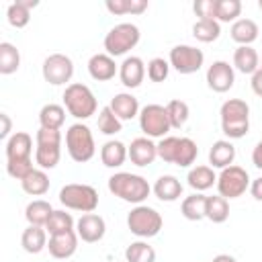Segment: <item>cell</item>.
<instances>
[{
    "instance_id": "816d5d0a",
    "label": "cell",
    "mask_w": 262,
    "mask_h": 262,
    "mask_svg": "<svg viewBox=\"0 0 262 262\" xmlns=\"http://www.w3.org/2000/svg\"><path fill=\"white\" fill-rule=\"evenodd\" d=\"M260 70H262V59H260Z\"/></svg>"
},
{
    "instance_id": "d6a6232c",
    "label": "cell",
    "mask_w": 262,
    "mask_h": 262,
    "mask_svg": "<svg viewBox=\"0 0 262 262\" xmlns=\"http://www.w3.org/2000/svg\"><path fill=\"white\" fill-rule=\"evenodd\" d=\"M20 68V53L16 49V45L2 41L0 43V74L2 76H10Z\"/></svg>"
},
{
    "instance_id": "f546056e",
    "label": "cell",
    "mask_w": 262,
    "mask_h": 262,
    "mask_svg": "<svg viewBox=\"0 0 262 262\" xmlns=\"http://www.w3.org/2000/svg\"><path fill=\"white\" fill-rule=\"evenodd\" d=\"M66 123V106L61 104H55V102H49V104H43L41 111H39V125L43 129H61V125Z\"/></svg>"
},
{
    "instance_id": "7bdbcfd3",
    "label": "cell",
    "mask_w": 262,
    "mask_h": 262,
    "mask_svg": "<svg viewBox=\"0 0 262 262\" xmlns=\"http://www.w3.org/2000/svg\"><path fill=\"white\" fill-rule=\"evenodd\" d=\"M145 72H147V78L151 82H164L170 74V61L164 59V57H154V59L147 61Z\"/></svg>"
},
{
    "instance_id": "cb8c5ba5",
    "label": "cell",
    "mask_w": 262,
    "mask_h": 262,
    "mask_svg": "<svg viewBox=\"0 0 262 262\" xmlns=\"http://www.w3.org/2000/svg\"><path fill=\"white\" fill-rule=\"evenodd\" d=\"M127 158H129V149L119 139H108L100 147V162L106 168H121Z\"/></svg>"
},
{
    "instance_id": "e575fe53",
    "label": "cell",
    "mask_w": 262,
    "mask_h": 262,
    "mask_svg": "<svg viewBox=\"0 0 262 262\" xmlns=\"http://www.w3.org/2000/svg\"><path fill=\"white\" fill-rule=\"evenodd\" d=\"M229 217V201L223 199L221 194L215 196H207V205H205V219L213 221V223H223Z\"/></svg>"
},
{
    "instance_id": "30bf717a",
    "label": "cell",
    "mask_w": 262,
    "mask_h": 262,
    "mask_svg": "<svg viewBox=\"0 0 262 262\" xmlns=\"http://www.w3.org/2000/svg\"><path fill=\"white\" fill-rule=\"evenodd\" d=\"M139 129L149 139H162L170 133V119L166 106L162 104H145L139 111Z\"/></svg>"
},
{
    "instance_id": "4fadbf2b",
    "label": "cell",
    "mask_w": 262,
    "mask_h": 262,
    "mask_svg": "<svg viewBox=\"0 0 262 262\" xmlns=\"http://www.w3.org/2000/svg\"><path fill=\"white\" fill-rule=\"evenodd\" d=\"M205 80H207V86H209L213 92L223 94V92H227V90L233 88L235 70H233V66H229V61L217 59V61H213V63L207 68Z\"/></svg>"
},
{
    "instance_id": "3957f363",
    "label": "cell",
    "mask_w": 262,
    "mask_h": 262,
    "mask_svg": "<svg viewBox=\"0 0 262 262\" xmlns=\"http://www.w3.org/2000/svg\"><path fill=\"white\" fill-rule=\"evenodd\" d=\"M61 98H63L66 111H68L74 119H78V121L90 119V117L96 113V108H98V102H96L94 92H92L86 84H80V82L68 84Z\"/></svg>"
},
{
    "instance_id": "2e32d148",
    "label": "cell",
    "mask_w": 262,
    "mask_h": 262,
    "mask_svg": "<svg viewBox=\"0 0 262 262\" xmlns=\"http://www.w3.org/2000/svg\"><path fill=\"white\" fill-rule=\"evenodd\" d=\"M127 149H129V160H131V164H135V166H139V168H145V166H149V164H154L156 162V158H158V143L154 141V139H149V137H135L129 145H127Z\"/></svg>"
},
{
    "instance_id": "1f68e13d",
    "label": "cell",
    "mask_w": 262,
    "mask_h": 262,
    "mask_svg": "<svg viewBox=\"0 0 262 262\" xmlns=\"http://www.w3.org/2000/svg\"><path fill=\"white\" fill-rule=\"evenodd\" d=\"M205 205H207V196L201 192H192L182 199L180 213L188 221H201V219H205Z\"/></svg>"
},
{
    "instance_id": "8fae6325",
    "label": "cell",
    "mask_w": 262,
    "mask_h": 262,
    "mask_svg": "<svg viewBox=\"0 0 262 262\" xmlns=\"http://www.w3.org/2000/svg\"><path fill=\"white\" fill-rule=\"evenodd\" d=\"M170 68H174L178 74L188 76L199 72L205 66V53L194 45H174L168 55Z\"/></svg>"
},
{
    "instance_id": "83f0119b",
    "label": "cell",
    "mask_w": 262,
    "mask_h": 262,
    "mask_svg": "<svg viewBox=\"0 0 262 262\" xmlns=\"http://www.w3.org/2000/svg\"><path fill=\"white\" fill-rule=\"evenodd\" d=\"M229 35H231V39H233L237 45H252V43L258 39L260 29H258V25H256L252 18H237V20L231 25Z\"/></svg>"
},
{
    "instance_id": "4dcf8cb0",
    "label": "cell",
    "mask_w": 262,
    "mask_h": 262,
    "mask_svg": "<svg viewBox=\"0 0 262 262\" xmlns=\"http://www.w3.org/2000/svg\"><path fill=\"white\" fill-rule=\"evenodd\" d=\"M49 186H51L49 176H47V172L41 170V168H35L25 180H20V188H23L27 194H31V196H43V194L49 190Z\"/></svg>"
},
{
    "instance_id": "ee69618b",
    "label": "cell",
    "mask_w": 262,
    "mask_h": 262,
    "mask_svg": "<svg viewBox=\"0 0 262 262\" xmlns=\"http://www.w3.org/2000/svg\"><path fill=\"white\" fill-rule=\"evenodd\" d=\"M215 8H217V0H196L192 4V10L199 16V20H207V18L215 20Z\"/></svg>"
},
{
    "instance_id": "74e56055",
    "label": "cell",
    "mask_w": 262,
    "mask_h": 262,
    "mask_svg": "<svg viewBox=\"0 0 262 262\" xmlns=\"http://www.w3.org/2000/svg\"><path fill=\"white\" fill-rule=\"evenodd\" d=\"M125 262H156V250L143 239H137L125 248Z\"/></svg>"
},
{
    "instance_id": "52a82bcc",
    "label": "cell",
    "mask_w": 262,
    "mask_h": 262,
    "mask_svg": "<svg viewBox=\"0 0 262 262\" xmlns=\"http://www.w3.org/2000/svg\"><path fill=\"white\" fill-rule=\"evenodd\" d=\"M59 203L70 211H80L82 215L84 213H94L96 207H98V192L90 184L70 182V184L61 186Z\"/></svg>"
},
{
    "instance_id": "7402d4cb",
    "label": "cell",
    "mask_w": 262,
    "mask_h": 262,
    "mask_svg": "<svg viewBox=\"0 0 262 262\" xmlns=\"http://www.w3.org/2000/svg\"><path fill=\"white\" fill-rule=\"evenodd\" d=\"M235 162V145L229 139H219L209 149V166L215 170H223L227 166H233Z\"/></svg>"
},
{
    "instance_id": "603a6c76",
    "label": "cell",
    "mask_w": 262,
    "mask_h": 262,
    "mask_svg": "<svg viewBox=\"0 0 262 262\" xmlns=\"http://www.w3.org/2000/svg\"><path fill=\"white\" fill-rule=\"evenodd\" d=\"M151 192L156 194V199L164 203H174L182 196V182L172 174H164L154 182Z\"/></svg>"
},
{
    "instance_id": "d4e9b609",
    "label": "cell",
    "mask_w": 262,
    "mask_h": 262,
    "mask_svg": "<svg viewBox=\"0 0 262 262\" xmlns=\"http://www.w3.org/2000/svg\"><path fill=\"white\" fill-rule=\"evenodd\" d=\"M39 2L37 0H16L8 4L6 8V20L14 29H25L31 20V8H35Z\"/></svg>"
},
{
    "instance_id": "9a60e30c",
    "label": "cell",
    "mask_w": 262,
    "mask_h": 262,
    "mask_svg": "<svg viewBox=\"0 0 262 262\" xmlns=\"http://www.w3.org/2000/svg\"><path fill=\"white\" fill-rule=\"evenodd\" d=\"M6 162H18V160H33V137L27 131H14L4 145Z\"/></svg>"
},
{
    "instance_id": "ba28073f",
    "label": "cell",
    "mask_w": 262,
    "mask_h": 262,
    "mask_svg": "<svg viewBox=\"0 0 262 262\" xmlns=\"http://www.w3.org/2000/svg\"><path fill=\"white\" fill-rule=\"evenodd\" d=\"M164 225L162 215L149 205H135L127 215V227L139 239H149L160 233Z\"/></svg>"
},
{
    "instance_id": "f907efd6",
    "label": "cell",
    "mask_w": 262,
    "mask_h": 262,
    "mask_svg": "<svg viewBox=\"0 0 262 262\" xmlns=\"http://www.w3.org/2000/svg\"><path fill=\"white\" fill-rule=\"evenodd\" d=\"M258 8H260V10H262V0H258Z\"/></svg>"
},
{
    "instance_id": "8992f818",
    "label": "cell",
    "mask_w": 262,
    "mask_h": 262,
    "mask_svg": "<svg viewBox=\"0 0 262 262\" xmlns=\"http://www.w3.org/2000/svg\"><path fill=\"white\" fill-rule=\"evenodd\" d=\"M141 39V31L137 25L133 23H119L115 27L108 29V33L104 35V53H108L111 57H121L127 55Z\"/></svg>"
},
{
    "instance_id": "c3c4849f",
    "label": "cell",
    "mask_w": 262,
    "mask_h": 262,
    "mask_svg": "<svg viewBox=\"0 0 262 262\" xmlns=\"http://www.w3.org/2000/svg\"><path fill=\"white\" fill-rule=\"evenodd\" d=\"M252 164L258 168V170H262V139L254 145V149H252Z\"/></svg>"
},
{
    "instance_id": "7dc6e473",
    "label": "cell",
    "mask_w": 262,
    "mask_h": 262,
    "mask_svg": "<svg viewBox=\"0 0 262 262\" xmlns=\"http://www.w3.org/2000/svg\"><path fill=\"white\" fill-rule=\"evenodd\" d=\"M250 194L256 199V201H262V176L254 178L250 182Z\"/></svg>"
},
{
    "instance_id": "484cf974",
    "label": "cell",
    "mask_w": 262,
    "mask_h": 262,
    "mask_svg": "<svg viewBox=\"0 0 262 262\" xmlns=\"http://www.w3.org/2000/svg\"><path fill=\"white\" fill-rule=\"evenodd\" d=\"M47 229L39 225H27V229L20 235V246L27 254H39L47 248Z\"/></svg>"
},
{
    "instance_id": "44dd1931",
    "label": "cell",
    "mask_w": 262,
    "mask_h": 262,
    "mask_svg": "<svg viewBox=\"0 0 262 262\" xmlns=\"http://www.w3.org/2000/svg\"><path fill=\"white\" fill-rule=\"evenodd\" d=\"M108 106L113 108V113L121 119V121H131L135 117H139V100L131 94V92H119L111 98Z\"/></svg>"
},
{
    "instance_id": "bcb514c9",
    "label": "cell",
    "mask_w": 262,
    "mask_h": 262,
    "mask_svg": "<svg viewBox=\"0 0 262 262\" xmlns=\"http://www.w3.org/2000/svg\"><path fill=\"white\" fill-rule=\"evenodd\" d=\"M250 86H252V92H254L256 96H260V98H262V70H258V72L252 76Z\"/></svg>"
},
{
    "instance_id": "4316f807",
    "label": "cell",
    "mask_w": 262,
    "mask_h": 262,
    "mask_svg": "<svg viewBox=\"0 0 262 262\" xmlns=\"http://www.w3.org/2000/svg\"><path fill=\"white\" fill-rule=\"evenodd\" d=\"M186 182L194 192H203L217 184V174L211 166H192L186 174Z\"/></svg>"
},
{
    "instance_id": "d590c367",
    "label": "cell",
    "mask_w": 262,
    "mask_h": 262,
    "mask_svg": "<svg viewBox=\"0 0 262 262\" xmlns=\"http://www.w3.org/2000/svg\"><path fill=\"white\" fill-rule=\"evenodd\" d=\"M45 229H47L49 235H57V233H66V231H76V219L72 217V213H68L63 209H57L49 217Z\"/></svg>"
},
{
    "instance_id": "277c9868",
    "label": "cell",
    "mask_w": 262,
    "mask_h": 262,
    "mask_svg": "<svg viewBox=\"0 0 262 262\" xmlns=\"http://www.w3.org/2000/svg\"><path fill=\"white\" fill-rule=\"evenodd\" d=\"M61 160V133L57 129L39 127L35 135V166L41 170H53Z\"/></svg>"
},
{
    "instance_id": "8d00e7d4",
    "label": "cell",
    "mask_w": 262,
    "mask_h": 262,
    "mask_svg": "<svg viewBox=\"0 0 262 262\" xmlns=\"http://www.w3.org/2000/svg\"><path fill=\"white\" fill-rule=\"evenodd\" d=\"M221 35V23L207 18V20H196L192 25V37L201 43H213Z\"/></svg>"
},
{
    "instance_id": "7c38bea8",
    "label": "cell",
    "mask_w": 262,
    "mask_h": 262,
    "mask_svg": "<svg viewBox=\"0 0 262 262\" xmlns=\"http://www.w3.org/2000/svg\"><path fill=\"white\" fill-rule=\"evenodd\" d=\"M41 74L43 80L49 82L51 86H63L74 76V61L66 53H51L45 57L41 66Z\"/></svg>"
},
{
    "instance_id": "ab89813d",
    "label": "cell",
    "mask_w": 262,
    "mask_h": 262,
    "mask_svg": "<svg viewBox=\"0 0 262 262\" xmlns=\"http://www.w3.org/2000/svg\"><path fill=\"white\" fill-rule=\"evenodd\" d=\"M96 125H98V131H100L102 135H117V133L123 131V121L113 113V108H111L108 104L98 111V121H96Z\"/></svg>"
},
{
    "instance_id": "f6af8a7d",
    "label": "cell",
    "mask_w": 262,
    "mask_h": 262,
    "mask_svg": "<svg viewBox=\"0 0 262 262\" xmlns=\"http://www.w3.org/2000/svg\"><path fill=\"white\" fill-rule=\"evenodd\" d=\"M0 121H2V129H0V137L2 139H8L10 137V129H12V121L6 113H0Z\"/></svg>"
},
{
    "instance_id": "e0dca14e",
    "label": "cell",
    "mask_w": 262,
    "mask_h": 262,
    "mask_svg": "<svg viewBox=\"0 0 262 262\" xmlns=\"http://www.w3.org/2000/svg\"><path fill=\"white\" fill-rule=\"evenodd\" d=\"M145 74H147V72H145V63H143V59L137 57V55H127V57L121 61V66H119V80H121V84H123L125 88H129V90L141 86Z\"/></svg>"
},
{
    "instance_id": "6da1fadb",
    "label": "cell",
    "mask_w": 262,
    "mask_h": 262,
    "mask_svg": "<svg viewBox=\"0 0 262 262\" xmlns=\"http://www.w3.org/2000/svg\"><path fill=\"white\" fill-rule=\"evenodd\" d=\"M108 190L117 199L131 203V205H143V201L151 194V184L141 174L131 172H115L108 178Z\"/></svg>"
},
{
    "instance_id": "836d02e7",
    "label": "cell",
    "mask_w": 262,
    "mask_h": 262,
    "mask_svg": "<svg viewBox=\"0 0 262 262\" xmlns=\"http://www.w3.org/2000/svg\"><path fill=\"white\" fill-rule=\"evenodd\" d=\"M199 156V147L190 137H180L178 139V147H176V156H174V166L178 168H190L196 162Z\"/></svg>"
},
{
    "instance_id": "5bb4252c",
    "label": "cell",
    "mask_w": 262,
    "mask_h": 262,
    "mask_svg": "<svg viewBox=\"0 0 262 262\" xmlns=\"http://www.w3.org/2000/svg\"><path fill=\"white\" fill-rule=\"evenodd\" d=\"M76 233L86 244H96L106 233V223L98 213H84L76 221Z\"/></svg>"
},
{
    "instance_id": "9c48e42d",
    "label": "cell",
    "mask_w": 262,
    "mask_h": 262,
    "mask_svg": "<svg viewBox=\"0 0 262 262\" xmlns=\"http://www.w3.org/2000/svg\"><path fill=\"white\" fill-rule=\"evenodd\" d=\"M250 174L242 168V166H227L217 174V192L231 201V199H239L246 190H250Z\"/></svg>"
},
{
    "instance_id": "7a4b0ae2",
    "label": "cell",
    "mask_w": 262,
    "mask_h": 262,
    "mask_svg": "<svg viewBox=\"0 0 262 262\" xmlns=\"http://www.w3.org/2000/svg\"><path fill=\"white\" fill-rule=\"evenodd\" d=\"M221 117V131L231 139H242L250 131V104L242 98H229L219 108Z\"/></svg>"
},
{
    "instance_id": "ffe728a7",
    "label": "cell",
    "mask_w": 262,
    "mask_h": 262,
    "mask_svg": "<svg viewBox=\"0 0 262 262\" xmlns=\"http://www.w3.org/2000/svg\"><path fill=\"white\" fill-rule=\"evenodd\" d=\"M233 70L254 76L260 70V55L252 45H237L233 51Z\"/></svg>"
},
{
    "instance_id": "b9f144b4",
    "label": "cell",
    "mask_w": 262,
    "mask_h": 262,
    "mask_svg": "<svg viewBox=\"0 0 262 262\" xmlns=\"http://www.w3.org/2000/svg\"><path fill=\"white\" fill-rule=\"evenodd\" d=\"M239 14H242L239 0H217V8H215L217 23H235Z\"/></svg>"
},
{
    "instance_id": "681fc988",
    "label": "cell",
    "mask_w": 262,
    "mask_h": 262,
    "mask_svg": "<svg viewBox=\"0 0 262 262\" xmlns=\"http://www.w3.org/2000/svg\"><path fill=\"white\" fill-rule=\"evenodd\" d=\"M211 262H237L233 256H229V254H217Z\"/></svg>"
},
{
    "instance_id": "ac0fdd59",
    "label": "cell",
    "mask_w": 262,
    "mask_h": 262,
    "mask_svg": "<svg viewBox=\"0 0 262 262\" xmlns=\"http://www.w3.org/2000/svg\"><path fill=\"white\" fill-rule=\"evenodd\" d=\"M88 74L96 82H108L119 74V66L108 53H94L88 59Z\"/></svg>"
},
{
    "instance_id": "60d3db41",
    "label": "cell",
    "mask_w": 262,
    "mask_h": 262,
    "mask_svg": "<svg viewBox=\"0 0 262 262\" xmlns=\"http://www.w3.org/2000/svg\"><path fill=\"white\" fill-rule=\"evenodd\" d=\"M111 14H141L147 10V0H106Z\"/></svg>"
},
{
    "instance_id": "5b68a950",
    "label": "cell",
    "mask_w": 262,
    "mask_h": 262,
    "mask_svg": "<svg viewBox=\"0 0 262 262\" xmlns=\"http://www.w3.org/2000/svg\"><path fill=\"white\" fill-rule=\"evenodd\" d=\"M66 149L74 162L78 164L90 162L96 154V143H94V135L90 127L84 125L82 121L70 125L66 131Z\"/></svg>"
},
{
    "instance_id": "d6986e66",
    "label": "cell",
    "mask_w": 262,
    "mask_h": 262,
    "mask_svg": "<svg viewBox=\"0 0 262 262\" xmlns=\"http://www.w3.org/2000/svg\"><path fill=\"white\" fill-rule=\"evenodd\" d=\"M78 233L76 231H66V233H57V235H49V242H47V250L53 258L57 260H68L76 254L78 250Z\"/></svg>"
},
{
    "instance_id": "f1b7e54d",
    "label": "cell",
    "mask_w": 262,
    "mask_h": 262,
    "mask_svg": "<svg viewBox=\"0 0 262 262\" xmlns=\"http://www.w3.org/2000/svg\"><path fill=\"white\" fill-rule=\"evenodd\" d=\"M53 207L49 201H43V199H35L31 201L27 207H25V219L29 221V225H39V227H45L49 217L53 215Z\"/></svg>"
},
{
    "instance_id": "f35d334b",
    "label": "cell",
    "mask_w": 262,
    "mask_h": 262,
    "mask_svg": "<svg viewBox=\"0 0 262 262\" xmlns=\"http://www.w3.org/2000/svg\"><path fill=\"white\" fill-rule=\"evenodd\" d=\"M166 113H168V119H170V127L172 129H182L190 117V108L184 100L180 98H172L168 104H166Z\"/></svg>"
}]
</instances>
